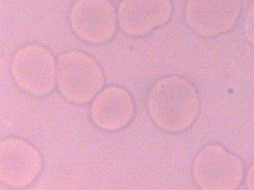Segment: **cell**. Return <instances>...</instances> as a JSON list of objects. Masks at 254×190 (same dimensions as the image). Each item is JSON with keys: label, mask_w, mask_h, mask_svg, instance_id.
Returning a JSON list of instances; mask_svg holds the SVG:
<instances>
[{"label": "cell", "mask_w": 254, "mask_h": 190, "mask_svg": "<svg viewBox=\"0 0 254 190\" xmlns=\"http://www.w3.org/2000/svg\"><path fill=\"white\" fill-rule=\"evenodd\" d=\"M158 87L152 90L147 102V111L153 123L169 133L188 129L199 110L198 100L190 87L169 84Z\"/></svg>", "instance_id": "1"}]
</instances>
